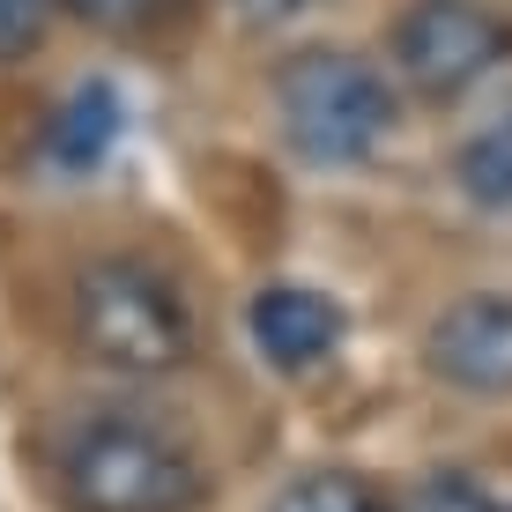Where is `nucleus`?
<instances>
[{
  "label": "nucleus",
  "instance_id": "obj_1",
  "mask_svg": "<svg viewBox=\"0 0 512 512\" xmlns=\"http://www.w3.org/2000/svg\"><path fill=\"white\" fill-rule=\"evenodd\" d=\"M275 119H282V141L305 164L349 171V164H372L379 141L394 134V90L357 52L305 45L275 67Z\"/></svg>",
  "mask_w": 512,
  "mask_h": 512
},
{
  "label": "nucleus",
  "instance_id": "obj_2",
  "mask_svg": "<svg viewBox=\"0 0 512 512\" xmlns=\"http://www.w3.org/2000/svg\"><path fill=\"white\" fill-rule=\"evenodd\" d=\"M75 349L119 379H164L193 357V305L141 260H90L67 297Z\"/></svg>",
  "mask_w": 512,
  "mask_h": 512
},
{
  "label": "nucleus",
  "instance_id": "obj_3",
  "mask_svg": "<svg viewBox=\"0 0 512 512\" xmlns=\"http://www.w3.org/2000/svg\"><path fill=\"white\" fill-rule=\"evenodd\" d=\"M60 490L75 512H193L201 468L171 431L141 416H90L60 446Z\"/></svg>",
  "mask_w": 512,
  "mask_h": 512
},
{
  "label": "nucleus",
  "instance_id": "obj_4",
  "mask_svg": "<svg viewBox=\"0 0 512 512\" xmlns=\"http://www.w3.org/2000/svg\"><path fill=\"white\" fill-rule=\"evenodd\" d=\"M386 45H394V67L416 97L446 104L512 60V23L475 8V0H416V8L394 15Z\"/></svg>",
  "mask_w": 512,
  "mask_h": 512
},
{
  "label": "nucleus",
  "instance_id": "obj_5",
  "mask_svg": "<svg viewBox=\"0 0 512 512\" xmlns=\"http://www.w3.org/2000/svg\"><path fill=\"white\" fill-rule=\"evenodd\" d=\"M423 364L431 379H446L453 394L475 401H505L512 394V297L498 290H468L423 334Z\"/></svg>",
  "mask_w": 512,
  "mask_h": 512
},
{
  "label": "nucleus",
  "instance_id": "obj_6",
  "mask_svg": "<svg viewBox=\"0 0 512 512\" xmlns=\"http://www.w3.org/2000/svg\"><path fill=\"white\" fill-rule=\"evenodd\" d=\"M349 334V312L334 305L327 290H312V282H275V290L253 297V342L260 357L275 364V372H312V364H327L334 349H342Z\"/></svg>",
  "mask_w": 512,
  "mask_h": 512
},
{
  "label": "nucleus",
  "instance_id": "obj_7",
  "mask_svg": "<svg viewBox=\"0 0 512 512\" xmlns=\"http://www.w3.org/2000/svg\"><path fill=\"white\" fill-rule=\"evenodd\" d=\"M112 141H119V97H112V82H82L75 97H60L52 134H45V149H52V164H60V171H97L104 156H112Z\"/></svg>",
  "mask_w": 512,
  "mask_h": 512
},
{
  "label": "nucleus",
  "instance_id": "obj_8",
  "mask_svg": "<svg viewBox=\"0 0 512 512\" xmlns=\"http://www.w3.org/2000/svg\"><path fill=\"white\" fill-rule=\"evenodd\" d=\"M453 179L475 208H512V112L490 119V127H475L461 141V156H453Z\"/></svg>",
  "mask_w": 512,
  "mask_h": 512
},
{
  "label": "nucleus",
  "instance_id": "obj_9",
  "mask_svg": "<svg viewBox=\"0 0 512 512\" xmlns=\"http://www.w3.org/2000/svg\"><path fill=\"white\" fill-rule=\"evenodd\" d=\"M268 512H394V505L349 468H312V475H297Z\"/></svg>",
  "mask_w": 512,
  "mask_h": 512
},
{
  "label": "nucleus",
  "instance_id": "obj_10",
  "mask_svg": "<svg viewBox=\"0 0 512 512\" xmlns=\"http://www.w3.org/2000/svg\"><path fill=\"white\" fill-rule=\"evenodd\" d=\"M67 8L75 23H97V30H156L164 15H179V0H52Z\"/></svg>",
  "mask_w": 512,
  "mask_h": 512
},
{
  "label": "nucleus",
  "instance_id": "obj_11",
  "mask_svg": "<svg viewBox=\"0 0 512 512\" xmlns=\"http://www.w3.org/2000/svg\"><path fill=\"white\" fill-rule=\"evenodd\" d=\"M409 512H505V505L490 498L475 475H453V468H446V475H423V483H416Z\"/></svg>",
  "mask_w": 512,
  "mask_h": 512
},
{
  "label": "nucleus",
  "instance_id": "obj_12",
  "mask_svg": "<svg viewBox=\"0 0 512 512\" xmlns=\"http://www.w3.org/2000/svg\"><path fill=\"white\" fill-rule=\"evenodd\" d=\"M45 23H52V0H0V67L30 60L45 45Z\"/></svg>",
  "mask_w": 512,
  "mask_h": 512
},
{
  "label": "nucleus",
  "instance_id": "obj_13",
  "mask_svg": "<svg viewBox=\"0 0 512 512\" xmlns=\"http://www.w3.org/2000/svg\"><path fill=\"white\" fill-rule=\"evenodd\" d=\"M231 8L245 15V23H260V30H282V23H297L312 0H231Z\"/></svg>",
  "mask_w": 512,
  "mask_h": 512
}]
</instances>
